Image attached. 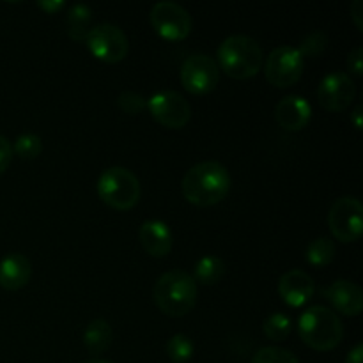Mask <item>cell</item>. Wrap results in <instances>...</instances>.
<instances>
[{"mask_svg":"<svg viewBox=\"0 0 363 363\" xmlns=\"http://www.w3.org/2000/svg\"><path fill=\"white\" fill-rule=\"evenodd\" d=\"M181 190L190 204L209 208L229 195L230 174L218 162L197 163L184 174Z\"/></svg>","mask_w":363,"mask_h":363,"instance_id":"cell-1","label":"cell"},{"mask_svg":"<svg viewBox=\"0 0 363 363\" xmlns=\"http://www.w3.org/2000/svg\"><path fill=\"white\" fill-rule=\"evenodd\" d=\"M160 311L170 318H183L197 301V284L190 273L183 269H170L163 273L152 289Z\"/></svg>","mask_w":363,"mask_h":363,"instance_id":"cell-2","label":"cell"},{"mask_svg":"<svg viewBox=\"0 0 363 363\" xmlns=\"http://www.w3.org/2000/svg\"><path fill=\"white\" fill-rule=\"evenodd\" d=\"M218 69L236 80H247L262 69L264 55L257 41L248 35H229L218 46Z\"/></svg>","mask_w":363,"mask_h":363,"instance_id":"cell-3","label":"cell"},{"mask_svg":"<svg viewBox=\"0 0 363 363\" xmlns=\"http://www.w3.org/2000/svg\"><path fill=\"white\" fill-rule=\"evenodd\" d=\"M301 340L315 351H332L342 342L344 325L330 308L315 305L308 307L298 321Z\"/></svg>","mask_w":363,"mask_h":363,"instance_id":"cell-4","label":"cell"},{"mask_svg":"<svg viewBox=\"0 0 363 363\" xmlns=\"http://www.w3.org/2000/svg\"><path fill=\"white\" fill-rule=\"evenodd\" d=\"M98 195L108 208L130 211L140 201V181L126 167H110L99 176Z\"/></svg>","mask_w":363,"mask_h":363,"instance_id":"cell-5","label":"cell"},{"mask_svg":"<svg viewBox=\"0 0 363 363\" xmlns=\"http://www.w3.org/2000/svg\"><path fill=\"white\" fill-rule=\"evenodd\" d=\"M332 236L340 243H354L363 234V206L357 197H340L328 213Z\"/></svg>","mask_w":363,"mask_h":363,"instance_id":"cell-6","label":"cell"},{"mask_svg":"<svg viewBox=\"0 0 363 363\" xmlns=\"http://www.w3.org/2000/svg\"><path fill=\"white\" fill-rule=\"evenodd\" d=\"M85 45L96 59L106 64H117L124 60L128 50H130L126 34L112 23H101L92 27L85 38Z\"/></svg>","mask_w":363,"mask_h":363,"instance_id":"cell-7","label":"cell"},{"mask_svg":"<svg viewBox=\"0 0 363 363\" xmlns=\"http://www.w3.org/2000/svg\"><path fill=\"white\" fill-rule=\"evenodd\" d=\"M305 59L298 48L293 46H279L268 55L264 64L266 80L279 89L293 87L303 74Z\"/></svg>","mask_w":363,"mask_h":363,"instance_id":"cell-8","label":"cell"},{"mask_svg":"<svg viewBox=\"0 0 363 363\" xmlns=\"http://www.w3.org/2000/svg\"><path fill=\"white\" fill-rule=\"evenodd\" d=\"M152 28L167 41H183L191 32V16L176 2H158L149 13Z\"/></svg>","mask_w":363,"mask_h":363,"instance_id":"cell-9","label":"cell"},{"mask_svg":"<svg viewBox=\"0 0 363 363\" xmlns=\"http://www.w3.org/2000/svg\"><path fill=\"white\" fill-rule=\"evenodd\" d=\"M147 110L156 123L169 130H181L191 119L190 103L176 91L156 92L147 99Z\"/></svg>","mask_w":363,"mask_h":363,"instance_id":"cell-10","label":"cell"},{"mask_svg":"<svg viewBox=\"0 0 363 363\" xmlns=\"http://www.w3.org/2000/svg\"><path fill=\"white\" fill-rule=\"evenodd\" d=\"M181 84L190 94L204 96L216 89L220 82V69L215 60L204 53L188 57L181 66Z\"/></svg>","mask_w":363,"mask_h":363,"instance_id":"cell-11","label":"cell"},{"mask_svg":"<svg viewBox=\"0 0 363 363\" xmlns=\"http://www.w3.org/2000/svg\"><path fill=\"white\" fill-rule=\"evenodd\" d=\"M357 96V85L353 78L347 73H335L326 74L318 87V99L321 106L328 112H342L353 103Z\"/></svg>","mask_w":363,"mask_h":363,"instance_id":"cell-12","label":"cell"},{"mask_svg":"<svg viewBox=\"0 0 363 363\" xmlns=\"http://www.w3.org/2000/svg\"><path fill=\"white\" fill-rule=\"evenodd\" d=\"M315 293V282L303 269H289L279 280V294L284 303L300 308L312 300Z\"/></svg>","mask_w":363,"mask_h":363,"instance_id":"cell-13","label":"cell"},{"mask_svg":"<svg viewBox=\"0 0 363 363\" xmlns=\"http://www.w3.org/2000/svg\"><path fill=\"white\" fill-rule=\"evenodd\" d=\"M323 296L332 303L337 312L350 318H357L362 314L363 308V293L360 286L350 280H337L332 286L321 289Z\"/></svg>","mask_w":363,"mask_h":363,"instance_id":"cell-14","label":"cell"},{"mask_svg":"<svg viewBox=\"0 0 363 363\" xmlns=\"http://www.w3.org/2000/svg\"><path fill=\"white\" fill-rule=\"evenodd\" d=\"M312 117L311 103L301 96H286L275 106V119L286 131H301Z\"/></svg>","mask_w":363,"mask_h":363,"instance_id":"cell-15","label":"cell"},{"mask_svg":"<svg viewBox=\"0 0 363 363\" xmlns=\"http://www.w3.org/2000/svg\"><path fill=\"white\" fill-rule=\"evenodd\" d=\"M138 238H140L144 250L151 257H167L172 250V233H170L169 225L162 220H147V222L142 223L140 230H138Z\"/></svg>","mask_w":363,"mask_h":363,"instance_id":"cell-16","label":"cell"},{"mask_svg":"<svg viewBox=\"0 0 363 363\" xmlns=\"http://www.w3.org/2000/svg\"><path fill=\"white\" fill-rule=\"evenodd\" d=\"M32 277V264L23 254H7L0 261V287L6 291H20Z\"/></svg>","mask_w":363,"mask_h":363,"instance_id":"cell-17","label":"cell"},{"mask_svg":"<svg viewBox=\"0 0 363 363\" xmlns=\"http://www.w3.org/2000/svg\"><path fill=\"white\" fill-rule=\"evenodd\" d=\"M112 326L105 319H94L84 332V344L92 357L105 353L112 344Z\"/></svg>","mask_w":363,"mask_h":363,"instance_id":"cell-18","label":"cell"},{"mask_svg":"<svg viewBox=\"0 0 363 363\" xmlns=\"http://www.w3.org/2000/svg\"><path fill=\"white\" fill-rule=\"evenodd\" d=\"M67 35L73 41L82 43L87 38L89 30H91L92 21V9L85 4H74L69 11H67Z\"/></svg>","mask_w":363,"mask_h":363,"instance_id":"cell-19","label":"cell"},{"mask_svg":"<svg viewBox=\"0 0 363 363\" xmlns=\"http://www.w3.org/2000/svg\"><path fill=\"white\" fill-rule=\"evenodd\" d=\"M225 273V264L220 257L216 255H204L201 261L195 264L194 269V280L195 282L202 284V286H213L218 282Z\"/></svg>","mask_w":363,"mask_h":363,"instance_id":"cell-20","label":"cell"},{"mask_svg":"<svg viewBox=\"0 0 363 363\" xmlns=\"http://www.w3.org/2000/svg\"><path fill=\"white\" fill-rule=\"evenodd\" d=\"M335 243L330 238H318L308 243L307 250H305V259L312 266H326L335 259Z\"/></svg>","mask_w":363,"mask_h":363,"instance_id":"cell-21","label":"cell"},{"mask_svg":"<svg viewBox=\"0 0 363 363\" xmlns=\"http://www.w3.org/2000/svg\"><path fill=\"white\" fill-rule=\"evenodd\" d=\"M262 330H264V335L269 340H273V342H282V340H286L289 337L291 330H293V321L284 312H275V314H272L266 319L264 325H262Z\"/></svg>","mask_w":363,"mask_h":363,"instance_id":"cell-22","label":"cell"},{"mask_svg":"<svg viewBox=\"0 0 363 363\" xmlns=\"http://www.w3.org/2000/svg\"><path fill=\"white\" fill-rule=\"evenodd\" d=\"M195 346L191 342V339L183 333H176L174 337H170L169 342L165 346L167 357L170 358L174 363H184L194 357Z\"/></svg>","mask_w":363,"mask_h":363,"instance_id":"cell-23","label":"cell"},{"mask_svg":"<svg viewBox=\"0 0 363 363\" xmlns=\"http://www.w3.org/2000/svg\"><path fill=\"white\" fill-rule=\"evenodd\" d=\"M41 151H43V142L39 135L23 133L14 140L13 152H16L20 158L34 160L41 155Z\"/></svg>","mask_w":363,"mask_h":363,"instance_id":"cell-24","label":"cell"},{"mask_svg":"<svg viewBox=\"0 0 363 363\" xmlns=\"http://www.w3.org/2000/svg\"><path fill=\"white\" fill-rule=\"evenodd\" d=\"M252 363H300L296 354L291 353L289 350L277 346L261 347L252 358Z\"/></svg>","mask_w":363,"mask_h":363,"instance_id":"cell-25","label":"cell"},{"mask_svg":"<svg viewBox=\"0 0 363 363\" xmlns=\"http://www.w3.org/2000/svg\"><path fill=\"white\" fill-rule=\"evenodd\" d=\"M326 45H328V35H326L325 32L318 30L308 34L307 38L301 41L298 52H300V55L303 57V59L305 57H318L319 53L325 52Z\"/></svg>","mask_w":363,"mask_h":363,"instance_id":"cell-26","label":"cell"},{"mask_svg":"<svg viewBox=\"0 0 363 363\" xmlns=\"http://www.w3.org/2000/svg\"><path fill=\"white\" fill-rule=\"evenodd\" d=\"M117 105L128 116H138V113H142L147 108V99L133 91H124L117 98Z\"/></svg>","mask_w":363,"mask_h":363,"instance_id":"cell-27","label":"cell"},{"mask_svg":"<svg viewBox=\"0 0 363 363\" xmlns=\"http://www.w3.org/2000/svg\"><path fill=\"white\" fill-rule=\"evenodd\" d=\"M347 69H350V73L354 74V77H362V71H363V48L362 46H358V48H354L353 52L350 53V57H347Z\"/></svg>","mask_w":363,"mask_h":363,"instance_id":"cell-28","label":"cell"},{"mask_svg":"<svg viewBox=\"0 0 363 363\" xmlns=\"http://www.w3.org/2000/svg\"><path fill=\"white\" fill-rule=\"evenodd\" d=\"M11 160H13V145L4 135H0V176L7 170Z\"/></svg>","mask_w":363,"mask_h":363,"instance_id":"cell-29","label":"cell"},{"mask_svg":"<svg viewBox=\"0 0 363 363\" xmlns=\"http://www.w3.org/2000/svg\"><path fill=\"white\" fill-rule=\"evenodd\" d=\"M362 13H363V2L362 0H354L351 4V16H353L354 25H357L358 30H363V20H362Z\"/></svg>","mask_w":363,"mask_h":363,"instance_id":"cell-30","label":"cell"},{"mask_svg":"<svg viewBox=\"0 0 363 363\" xmlns=\"http://www.w3.org/2000/svg\"><path fill=\"white\" fill-rule=\"evenodd\" d=\"M38 7L48 14H55L62 9L64 2H60V0H52V2H50V0H45V2H38Z\"/></svg>","mask_w":363,"mask_h":363,"instance_id":"cell-31","label":"cell"},{"mask_svg":"<svg viewBox=\"0 0 363 363\" xmlns=\"http://www.w3.org/2000/svg\"><path fill=\"white\" fill-rule=\"evenodd\" d=\"M346 363H363V346L362 344H357L353 350L347 353Z\"/></svg>","mask_w":363,"mask_h":363,"instance_id":"cell-32","label":"cell"},{"mask_svg":"<svg viewBox=\"0 0 363 363\" xmlns=\"http://www.w3.org/2000/svg\"><path fill=\"white\" fill-rule=\"evenodd\" d=\"M362 110H363V106H362V105H358L357 108L353 110V113H351V119H353L354 128H357L358 131L362 130Z\"/></svg>","mask_w":363,"mask_h":363,"instance_id":"cell-33","label":"cell"},{"mask_svg":"<svg viewBox=\"0 0 363 363\" xmlns=\"http://www.w3.org/2000/svg\"><path fill=\"white\" fill-rule=\"evenodd\" d=\"M87 363H110V362H106V360H91V362H87Z\"/></svg>","mask_w":363,"mask_h":363,"instance_id":"cell-34","label":"cell"}]
</instances>
